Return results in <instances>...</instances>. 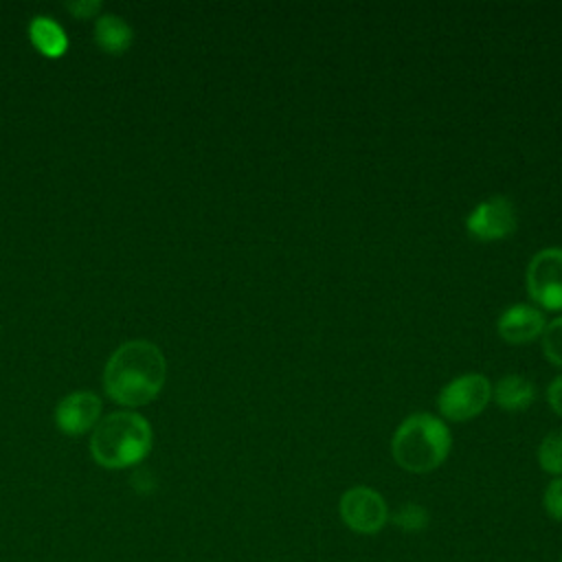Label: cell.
<instances>
[{"label":"cell","instance_id":"cell-1","mask_svg":"<svg viewBox=\"0 0 562 562\" xmlns=\"http://www.w3.org/2000/svg\"><path fill=\"white\" fill-rule=\"evenodd\" d=\"M165 375L162 351L149 340H130L110 356L103 369V384L119 404L143 406L160 393Z\"/></svg>","mask_w":562,"mask_h":562},{"label":"cell","instance_id":"cell-14","mask_svg":"<svg viewBox=\"0 0 562 562\" xmlns=\"http://www.w3.org/2000/svg\"><path fill=\"white\" fill-rule=\"evenodd\" d=\"M393 525H397L402 531L417 533L428 527V512L419 503H404L397 507V512L391 516Z\"/></svg>","mask_w":562,"mask_h":562},{"label":"cell","instance_id":"cell-11","mask_svg":"<svg viewBox=\"0 0 562 562\" xmlns=\"http://www.w3.org/2000/svg\"><path fill=\"white\" fill-rule=\"evenodd\" d=\"M94 40L105 53L119 55L132 44V29L123 18L114 13H103L94 26Z\"/></svg>","mask_w":562,"mask_h":562},{"label":"cell","instance_id":"cell-16","mask_svg":"<svg viewBox=\"0 0 562 562\" xmlns=\"http://www.w3.org/2000/svg\"><path fill=\"white\" fill-rule=\"evenodd\" d=\"M542 505L549 518L562 522V476L551 479V483L544 487Z\"/></svg>","mask_w":562,"mask_h":562},{"label":"cell","instance_id":"cell-3","mask_svg":"<svg viewBox=\"0 0 562 562\" xmlns=\"http://www.w3.org/2000/svg\"><path fill=\"white\" fill-rule=\"evenodd\" d=\"M151 426L138 413H112L101 419L90 439V452L103 468H130L147 457Z\"/></svg>","mask_w":562,"mask_h":562},{"label":"cell","instance_id":"cell-2","mask_svg":"<svg viewBox=\"0 0 562 562\" xmlns=\"http://www.w3.org/2000/svg\"><path fill=\"white\" fill-rule=\"evenodd\" d=\"M452 448V435L441 417L430 413L408 415L393 432L391 454L408 472L424 474L439 468Z\"/></svg>","mask_w":562,"mask_h":562},{"label":"cell","instance_id":"cell-9","mask_svg":"<svg viewBox=\"0 0 562 562\" xmlns=\"http://www.w3.org/2000/svg\"><path fill=\"white\" fill-rule=\"evenodd\" d=\"M544 325H547V321H544L542 310L527 305V303H516L501 312V316L496 321V331L503 340H507L512 345H520V342H529V340L538 338L542 334Z\"/></svg>","mask_w":562,"mask_h":562},{"label":"cell","instance_id":"cell-4","mask_svg":"<svg viewBox=\"0 0 562 562\" xmlns=\"http://www.w3.org/2000/svg\"><path fill=\"white\" fill-rule=\"evenodd\" d=\"M492 400V382L483 373H463L450 380L437 395L441 415L450 422L476 417Z\"/></svg>","mask_w":562,"mask_h":562},{"label":"cell","instance_id":"cell-7","mask_svg":"<svg viewBox=\"0 0 562 562\" xmlns=\"http://www.w3.org/2000/svg\"><path fill=\"white\" fill-rule=\"evenodd\" d=\"M516 209L507 195H492L479 202L465 217V231L479 241L505 239L516 231Z\"/></svg>","mask_w":562,"mask_h":562},{"label":"cell","instance_id":"cell-8","mask_svg":"<svg viewBox=\"0 0 562 562\" xmlns=\"http://www.w3.org/2000/svg\"><path fill=\"white\" fill-rule=\"evenodd\" d=\"M101 415V400L90 391L66 395L55 411V422L66 435H83Z\"/></svg>","mask_w":562,"mask_h":562},{"label":"cell","instance_id":"cell-15","mask_svg":"<svg viewBox=\"0 0 562 562\" xmlns=\"http://www.w3.org/2000/svg\"><path fill=\"white\" fill-rule=\"evenodd\" d=\"M540 345L549 362L562 367V316L549 321L540 334Z\"/></svg>","mask_w":562,"mask_h":562},{"label":"cell","instance_id":"cell-6","mask_svg":"<svg viewBox=\"0 0 562 562\" xmlns=\"http://www.w3.org/2000/svg\"><path fill=\"white\" fill-rule=\"evenodd\" d=\"M342 522L362 536L378 533L389 520V507L382 494L369 485H353L338 501Z\"/></svg>","mask_w":562,"mask_h":562},{"label":"cell","instance_id":"cell-13","mask_svg":"<svg viewBox=\"0 0 562 562\" xmlns=\"http://www.w3.org/2000/svg\"><path fill=\"white\" fill-rule=\"evenodd\" d=\"M538 463L544 472L562 476V428L549 430L538 446Z\"/></svg>","mask_w":562,"mask_h":562},{"label":"cell","instance_id":"cell-5","mask_svg":"<svg viewBox=\"0 0 562 562\" xmlns=\"http://www.w3.org/2000/svg\"><path fill=\"white\" fill-rule=\"evenodd\" d=\"M527 292L542 310H562V246H547L529 259Z\"/></svg>","mask_w":562,"mask_h":562},{"label":"cell","instance_id":"cell-12","mask_svg":"<svg viewBox=\"0 0 562 562\" xmlns=\"http://www.w3.org/2000/svg\"><path fill=\"white\" fill-rule=\"evenodd\" d=\"M29 35H31V42L37 46V50L48 55V57H59L68 48V40H66L64 29L46 15H37V18L31 20Z\"/></svg>","mask_w":562,"mask_h":562},{"label":"cell","instance_id":"cell-17","mask_svg":"<svg viewBox=\"0 0 562 562\" xmlns=\"http://www.w3.org/2000/svg\"><path fill=\"white\" fill-rule=\"evenodd\" d=\"M547 402L551 411H555L562 417V373L555 375L547 386Z\"/></svg>","mask_w":562,"mask_h":562},{"label":"cell","instance_id":"cell-10","mask_svg":"<svg viewBox=\"0 0 562 562\" xmlns=\"http://www.w3.org/2000/svg\"><path fill=\"white\" fill-rule=\"evenodd\" d=\"M492 397L505 411H525L536 397V386L520 373H507L492 386Z\"/></svg>","mask_w":562,"mask_h":562},{"label":"cell","instance_id":"cell-19","mask_svg":"<svg viewBox=\"0 0 562 562\" xmlns=\"http://www.w3.org/2000/svg\"><path fill=\"white\" fill-rule=\"evenodd\" d=\"M560 562H562V558H560Z\"/></svg>","mask_w":562,"mask_h":562},{"label":"cell","instance_id":"cell-18","mask_svg":"<svg viewBox=\"0 0 562 562\" xmlns=\"http://www.w3.org/2000/svg\"><path fill=\"white\" fill-rule=\"evenodd\" d=\"M66 9L77 18H90L101 9V2L99 0H75V2H68Z\"/></svg>","mask_w":562,"mask_h":562}]
</instances>
